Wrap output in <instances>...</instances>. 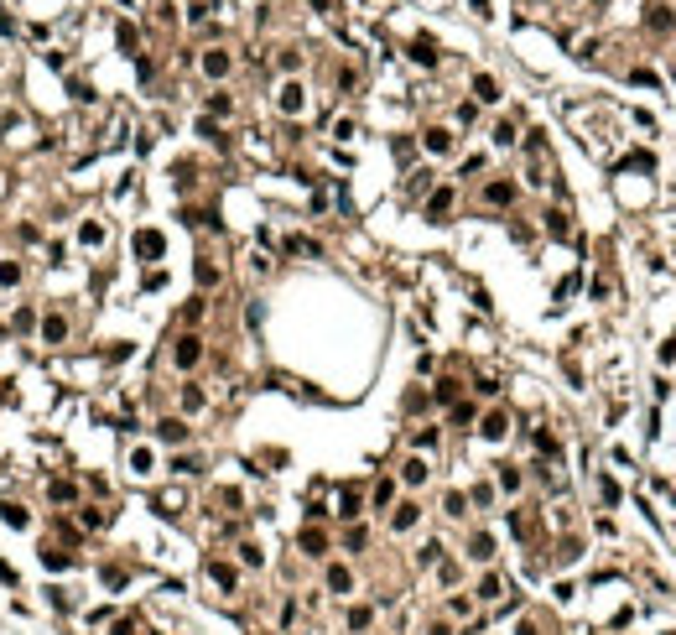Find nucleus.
Masks as SVG:
<instances>
[{
    "instance_id": "4468645a",
    "label": "nucleus",
    "mask_w": 676,
    "mask_h": 635,
    "mask_svg": "<svg viewBox=\"0 0 676 635\" xmlns=\"http://www.w3.org/2000/svg\"><path fill=\"white\" fill-rule=\"evenodd\" d=\"M416 521H421V505H416V500H406V505H395V515H390V532H411Z\"/></svg>"
},
{
    "instance_id": "a19ab883",
    "label": "nucleus",
    "mask_w": 676,
    "mask_h": 635,
    "mask_svg": "<svg viewBox=\"0 0 676 635\" xmlns=\"http://www.w3.org/2000/svg\"><path fill=\"white\" fill-rule=\"evenodd\" d=\"M437 558H442V547H437V541H427V547H421V558H416V562H421V567H432Z\"/></svg>"
},
{
    "instance_id": "ea45409f",
    "label": "nucleus",
    "mask_w": 676,
    "mask_h": 635,
    "mask_svg": "<svg viewBox=\"0 0 676 635\" xmlns=\"http://www.w3.org/2000/svg\"><path fill=\"white\" fill-rule=\"evenodd\" d=\"M198 318H203V297H193L188 308H182V323H198Z\"/></svg>"
},
{
    "instance_id": "dca6fc26",
    "label": "nucleus",
    "mask_w": 676,
    "mask_h": 635,
    "mask_svg": "<svg viewBox=\"0 0 676 635\" xmlns=\"http://www.w3.org/2000/svg\"><path fill=\"white\" fill-rule=\"evenodd\" d=\"M21 276H26V266H21V260L0 256V292H11V287H21Z\"/></svg>"
},
{
    "instance_id": "7ed1b4c3",
    "label": "nucleus",
    "mask_w": 676,
    "mask_h": 635,
    "mask_svg": "<svg viewBox=\"0 0 676 635\" xmlns=\"http://www.w3.org/2000/svg\"><path fill=\"white\" fill-rule=\"evenodd\" d=\"M484 203H489V208H510V203H515V182H510V177L484 182Z\"/></svg>"
},
{
    "instance_id": "20e7f679",
    "label": "nucleus",
    "mask_w": 676,
    "mask_h": 635,
    "mask_svg": "<svg viewBox=\"0 0 676 635\" xmlns=\"http://www.w3.org/2000/svg\"><path fill=\"white\" fill-rule=\"evenodd\" d=\"M421 146H427L432 156H447V151L458 146V136H453V130H447V125H432L427 136H421Z\"/></svg>"
},
{
    "instance_id": "473e14b6",
    "label": "nucleus",
    "mask_w": 676,
    "mask_h": 635,
    "mask_svg": "<svg viewBox=\"0 0 676 635\" xmlns=\"http://www.w3.org/2000/svg\"><path fill=\"white\" fill-rule=\"evenodd\" d=\"M364 541H369V532H364V526H349V532H343V547H349V552H359Z\"/></svg>"
},
{
    "instance_id": "7c9ffc66",
    "label": "nucleus",
    "mask_w": 676,
    "mask_h": 635,
    "mask_svg": "<svg viewBox=\"0 0 676 635\" xmlns=\"http://www.w3.org/2000/svg\"><path fill=\"white\" fill-rule=\"evenodd\" d=\"M130 474H151V448H130Z\"/></svg>"
},
{
    "instance_id": "58836bf2",
    "label": "nucleus",
    "mask_w": 676,
    "mask_h": 635,
    "mask_svg": "<svg viewBox=\"0 0 676 635\" xmlns=\"http://www.w3.org/2000/svg\"><path fill=\"white\" fill-rule=\"evenodd\" d=\"M47 604H52V610H63V615L73 610V599H68V593H63V589H47Z\"/></svg>"
},
{
    "instance_id": "c03bdc74",
    "label": "nucleus",
    "mask_w": 676,
    "mask_h": 635,
    "mask_svg": "<svg viewBox=\"0 0 676 635\" xmlns=\"http://www.w3.org/2000/svg\"><path fill=\"white\" fill-rule=\"evenodd\" d=\"M453 422H473V401H453Z\"/></svg>"
},
{
    "instance_id": "c9c22d12",
    "label": "nucleus",
    "mask_w": 676,
    "mask_h": 635,
    "mask_svg": "<svg viewBox=\"0 0 676 635\" xmlns=\"http://www.w3.org/2000/svg\"><path fill=\"white\" fill-rule=\"evenodd\" d=\"M495 146H515V125H510V120L495 125Z\"/></svg>"
},
{
    "instance_id": "412c9836",
    "label": "nucleus",
    "mask_w": 676,
    "mask_h": 635,
    "mask_svg": "<svg viewBox=\"0 0 676 635\" xmlns=\"http://www.w3.org/2000/svg\"><path fill=\"white\" fill-rule=\"evenodd\" d=\"M276 104H281V110H286V115H297V110H302V104H307V89H302V84H286V89H281V94H276Z\"/></svg>"
},
{
    "instance_id": "6ab92c4d",
    "label": "nucleus",
    "mask_w": 676,
    "mask_h": 635,
    "mask_svg": "<svg viewBox=\"0 0 676 635\" xmlns=\"http://www.w3.org/2000/svg\"><path fill=\"white\" fill-rule=\"evenodd\" d=\"M47 500H52V505H73V500H78V484H73V479H52V484H47Z\"/></svg>"
},
{
    "instance_id": "f03ea898",
    "label": "nucleus",
    "mask_w": 676,
    "mask_h": 635,
    "mask_svg": "<svg viewBox=\"0 0 676 635\" xmlns=\"http://www.w3.org/2000/svg\"><path fill=\"white\" fill-rule=\"evenodd\" d=\"M37 334H42V344H52V349H58V344H68V318L63 313H42V323H37Z\"/></svg>"
},
{
    "instance_id": "a18cd8bd",
    "label": "nucleus",
    "mask_w": 676,
    "mask_h": 635,
    "mask_svg": "<svg viewBox=\"0 0 676 635\" xmlns=\"http://www.w3.org/2000/svg\"><path fill=\"white\" fill-rule=\"evenodd\" d=\"M468 500H473V505H489V500H495V489H489V484H473Z\"/></svg>"
},
{
    "instance_id": "f8f14e48",
    "label": "nucleus",
    "mask_w": 676,
    "mask_h": 635,
    "mask_svg": "<svg viewBox=\"0 0 676 635\" xmlns=\"http://www.w3.org/2000/svg\"><path fill=\"white\" fill-rule=\"evenodd\" d=\"M473 99H479V104H499V99H505V94H499V78L495 73H479V78H473Z\"/></svg>"
},
{
    "instance_id": "6e6552de",
    "label": "nucleus",
    "mask_w": 676,
    "mask_h": 635,
    "mask_svg": "<svg viewBox=\"0 0 676 635\" xmlns=\"http://www.w3.org/2000/svg\"><path fill=\"white\" fill-rule=\"evenodd\" d=\"M505 432H510V417H505V412H484V417H479V438L499 443Z\"/></svg>"
},
{
    "instance_id": "0eeeda50",
    "label": "nucleus",
    "mask_w": 676,
    "mask_h": 635,
    "mask_svg": "<svg viewBox=\"0 0 676 635\" xmlns=\"http://www.w3.org/2000/svg\"><path fill=\"white\" fill-rule=\"evenodd\" d=\"M229 68H234V58H229L224 47H208V52H203V73H208V78H229Z\"/></svg>"
},
{
    "instance_id": "37998d69",
    "label": "nucleus",
    "mask_w": 676,
    "mask_h": 635,
    "mask_svg": "<svg viewBox=\"0 0 676 635\" xmlns=\"http://www.w3.org/2000/svg\"><path fill=\"white\" fill-rule=\"evenodd\" d=\"M547 230H551V234H567V214H556V208H551V214H547Z\"/></svg>"
},
{
    "instance_id": "a878e982",
    "label": "nucleus",
    "mask_w": 676,
    "mask_h": 635,
    "mask_svg": "<svg viewBox=\"0 0 676 635\" xmlns=\"http://www.w3.org/2000/svg\"><path fill=\"white\" fill-rule=\"evenodd\" d=\"M37 323H42V318H37L32 308H26V302H21V308H16V313H11V328H21V334H32V328H37Z\"/></svg>"
},
{
    "instance_id": "9b49d317",
    "label": "nucleus",
    "mask_w": 676,
    "mask_h": 635,
    "mask_svg": "<svg viewBox=\"0 0 676 635\" xmlns=\"http://www.w3.org/2000/svg\"><path fill=\"white\" fill-rule=\"evenodd\" d=\"M297 547L307 552V558H323L328 552V532H317V526H302V536H297Z\"/></svg>"
},
{
    "instance_id": "1a4fd4ad",
    "label": "nucleus",
    "mask_w": 676,
    "mask_h": 635,
    "mask_svg": "<svg viewBox=\"0 0 676 635\" xmlns=\"http://www.w3.org/2000/svg\"><path fill=\"white\" fill-rule=\"evenodd\" d=\"M323 584H328V593H354V573H349L343 562H328Z\"/></svg>"
},
{
    "instance_id": "4be33fe9",
    "label": "nucleus",
    "mask_w": 676,
    "mask_h": 635,
    "mask_svg": "<svg viewBox=\"0 0 676 635\" xmlns=\"http://www.w3.org/2000/svg\"><path fill=\"white\" fill-rule=\"evenodd\" d=\"M499 593H505V584H499V573H484V578H479V589H473V599H479V604H495Z\"/></svg>"
},
{
    "instance_id": "cd10ccee",
    "label": "nucleus",
    "mask_w": 676,
    "mask_h": 635,
    "mask_svg": "<svg viewBox=\"0 0 676 635\" xmlns=\"http://www.w3.org/2000/svg\"><path fill=\"white\" fill-rule=\"evenodd\" d=\"M203 386H182V412H203Z\"/></svg>"
},
{
    "instance_id": "8fccbe9b",
    "label": "nucleus",
    "mask_w": 676,
    "mask_h": 635,
    "mask_svg": "<svg viewBox=\"0 0 676 635\" xmlns=\"http://www.w3.org/2000/svg\"><path fill=\"white\" fill-rule=\"evenodd\" d=\"M427 635H453V630H447V625H432V630H427Z\"/></svg>"
},
{
    "instance_id": "2f4dec72",
    "label": "nucleus",
    "mask_w": 676,
    "mask_h": 635,
    "mask_svg": "<svg viewBox=\"0 0 676 635\" xmlns=\"http://www.w3.org/2000/svg\"><path fill=\"white\" fill-rule=\"evenodd\" d=\"M369 620H375L369 604H354V610H349V630H369Z\"/></svg>"
},
{
    "instance_id": "de8ad7c7",
    "label": "nucleus",
    "mask_w": 676,
    "mask_h": 635,
    "mask_svg": "<svg viewBox=\"0 0 676 635\" xmlns=\"http://www.w3.org/2000/svg\"><path fill=\"white\" fill-rule=\"evenodd\" d=\"M416 448H437V427H421L416 432Z\"/></svg>"
},
{
    "instance_id": "f257e3e1",
    "label": "nucleus",
    "mask_w": 676,
    "mask_h": 635,
    "mask_svg": "<svg viewBox=\"0 0 676 635\" xmlns=\"http://www.w3.org/2000/svg\"><path fill=\"white\" fill-rule=\"evenodd\" d=\"M198 360H203V339H198V334H182L177 344H172V365H177V370H193Z\"/></svg>"
},
{
    "instance_id": "5701e85b",
    "label": "nucleus",
    "mask_w": 676,
    "mask_h": 635,
    "mask_svg": "<svg viewBox=\"0 0 676 635\" xmlns=\"http://www.w3.org/2000/svg\"><path fill=\"white\" fill-rule=\"evenodd\" d=\"M136 256L156 260V256H162V234H156V230H141V234H136Z\"/></svg>"
},
{
    "instance_id": "9d476101",
    "label": "nucleus",
    "mask_w": 676,
    "mask_h": 635,
    "mask_svg": "<svg viewBox=\"0 0 676 635\" xmlns=\"http://www.w3.org/2000/svg\"><path fill=\"white\" fill-rule=\"evenodd\" d=\"M156 438H162V443H172V448H177V443H188V422H182V417H162V422H156Z\"/></svg>"
},
{
    "instance_id": "09e8293b",
    "label": "nucleus",
    "mask_w": 676,
    "mask_h": 635,
    "mask_svg": "<svg viewBox=\"0 0 676 635\" xmlns=\"http://www.w3.org/2000/svg\"><path fill=\"white\" fill-rule=\"evenodd\" d=\"M0 584H6V589H16V567H11V562H0Z\"/></svg>"
},
{
    "instance_id": "a211bd4d",
    "label": "nucleus",
    "mask_w": 676,
    "mask_h": 635,
    "mask_svg": "<svg viewBox=\"0 0 676 635\" xmlns=\"http://www.w3.org/2000/svg\"><path fill=\"white\" fill-rule=\"evenodd\" d=\"M427 458H406V464H401V484H411V489H416V484H427Z\"/></svg>"
},
{
    "instance_id": "423d86ee",
    "label": "nucleus",
    "mask_w": 676,
    "mask_h": 635,
    "mask_svg": "<svg viewBox=\"0 0 676 635\" xmlns=\"http://www.w3.org/2000/svg\"><path fill=\"white\" fill-rule=\"evenodd\" d=\"M453 198H458L453 188H432V198H427V219H432V224H442L447 214H453Z\"/></svg>"
},
{
    "instance_id": "ddd939ff",
    "label": "nucleus",
    "mask_w": 676,
    "mask_h": 635,
    "mask_svg": "<svg viewBox=\"0 0 676 635\" xmlns=\"http://www.w3.org/2000/svg\"><path fill=\"white\" fill-rule=\"evenodd\" d=\"M0 521L16 526V532H26V526H32V510H26L21 500H6V505H0Z\"/></svg>"
},
{
    "instance_id": "39448f33",
    "label": "nucleus",
    "mask_w": 676,
    "mask_h": 635,
    "mask_svg": "<svg viewBox=\"0 0 676 635\" xmlns=\"http://www.w3.org/2000/svg\"><path fill=\"white\" fill-rule=\"evenodd\" d=\"M645 26H651V32H671V26H676V11L666 6V0H651V6H645Z\"/></svg>"
},
{
    "instance_id": "4c0bfd02",
    "label": "nucleus",
    "mask_w": 676,
    "mask_h": 635,
    "mask_svg": "<svg viewBox=\"0 0 676 635\" xmlns=\"http://www.w3.org/2000/svg\"><path fill=\"white\" fill-rule=\"evenodd\" d=\"M198 282H203V287L219 282V266H214V260H198Z\"/></svg>"
},
{
    "instance_id": "3c124183",
    "label": "nucleus",
    "mask_w": 676,
    "mask_h": 635,
    "mask_svg": "<svg viewBox=\"0 0 676 635\" xmlns=\"http://www.w3.org/2000/svg\"><path fill=\"white\" fill-rule=\"evenodd\" d=\"M312 6H317V11H328V0H312Z\"/></svg>"
},
{
    "instance_id": "393cba45",
    "label": "nucleus",
    "mask_w": 676,
    "mask_h": 635,
    "mask_svg": "<svg viewBox=\"0 0 676 635\" xmlns=\"http://www.w3.org/2000/svg\"><path fill=\"white\" fill-rule=\"evenodd\" d=\"M42 562H47V567H58V573H63V567L73 562V552H63L58 541H47V547H42Z\"/></svg>"
},
{
    "instance_id": "f704fd0d",
    "label": "nucleus",
    "mask_w": 676,
    "mask_h": 635,
    "mask_svg": "<svg viewBox=\"0 0 676 635\" xmlns=\"http://www.w3.org/2000/svg\"><path fill=\"white\" fill-rule=\"evenodd\" d=\"M78 240H84V245H99V240H104V224H94V219H89L84 230H78Z\"/></svg>"
},
{
    "instance_id": "2eb2a0df",
    "label": "nucleus",
    "mask_w": 676,
    "mask_h": 635,
    "mask_svg": "<svg viewBox=\"0 0 676 635\" xmlns=\"http://www.w3.org/2000/svg\"><path fill=\"white\" fill-rule=\"evenodd\" d=\"M208 578H214V584H219L224 593H234V589H240V573H234V567H229V562H219V558H214V562H208Z\"/></svg>"
},
{
    "instance_id": "bb28decb",
    "label": "nucleus",
    "mask_w": 676,
    "mask_h": 635,
    "mask_svg": "<svg viewBox=\"0 0 676 635\" xmlns=\"http://www.w3.org/2000/svg\"><path fill=\"white\" fill-rule=\"evenodd\" d=\"M78 521H84L89 532H104V526H110V515H104L99 505H84V510H78Z\"/></svg>"
},
{
    "instance_id": "c85d7f7f",
    "label": "nucleus",
    "mask_w": 676,
    "mask_h": 635,
    "mask_svg": "<svg viewBox=\"0 0 676 635\" xmlns=\"http://www.w3.org/2000/svg\"><path fill=\"white\" fill-rule=\"evenodd\" d=\"M442 510H447V515H463V510H468V495H463V489H447V495H442Z\"/></svg>"
},
{
    "instance_id": "79ce46f5",
    "label": "nucleus",
    "mask_w": 676,
    "mask_h": 635,
    "mask_svg": "<svg viewBox=\"0 0 676 635\" xmlns=\"http://www.w3.org/2000/svg\"><path fill=\"white\" fill-rule=\"evenodd\" d=\"M208 110H214V115H229L234 99H229V94H214V99H208Z\"/></svg>"
},
{
    "instance_id": "49530a36",
    "label": "nucleus",
    "mask_w": 676,
    "mask_h": 635,
    "mask_svg": "<svg viewBox=\"0 0 676 635\" xmlns=\"http://www.w3.org/2000/svg\"><path fill=\"white\" fill-rule=\"evenodd\" d=\"M240 558H245L250 567H260V547H255V541H245V547H240Z\"/></svg>"
},
{
    "instance_id": "f3484780",
    "label": "nucleus",
    "mask_w": 676,
    "mask_h": 635,
    "mask_svg": "<svg viewBox=\"0 0 676 635\" xmlns=\"http://www.w3.org/2000/svg\"><path fill=\"white\" fill-rule=\"evenodd\" d=\"M411 63H421V68H437V42H432V37H416V42H411Z\"/></svg>"
},
{
    "instance_id": "72a5a7b5",
    "label": "nucleus",
    "mask_w": 676,
    "mask_h": 635,
    "mask_svg": "<svg viewBox=\"0 0 676 635\" xmlns=\"http://www.w3.org/2000/svg\"><path fill=\"white\" fill-rule=\"evenodd\" d=\"M499 489H521V469L515 464H499Z\"/></svg>"
},
{
    "instance_id": "c756f323",
    "label": "nucleus",
    "mask_w": 676,
    "mask_h": 635,
    "mask_svg": "<svg viewBox=\"0 0 676 635\" xmlns=\"http://www.w3.org/2000/svg\"><path fill=\"white\" fill-rule=\"evenodd\" d=\"M432 401H442V406H453V401H458V380H437V391H432Z\"/></svg>"
},
{
    "instance_id": "aec40b11",
    "label": "nucleus",
    "mask_w": 676,
    "mask_h": 635,
    "mask_svg": "<svg viewBox=\"0 0 676 635\" xmlns=\"http://www.w3.org/2000/svg\"><path fill=\"white\" fill-rule=\"evenodd\" d=\"M468 558H473V562H489V558H495V536H489V532H473V536H468Z\"/></svg>"
},
{
    "instance_id": "b1692460",
    "label": "nucleus",
    "mask_w": 676,
    "mask_h": 635,
    "mask_svg": "<svg viewBox=\"0 0 676 635\" xmlns=\"http://www.w3.org/2000/svg\"><path fill=\"white\" fill-rule=\"evenodd\" d=\"M369 505H375V510H390V505H395V479H380L375 489H369Z\"/></svg>"
},
{
    "instance_id": "e433bc0d",
    "label": "nucleus",
    "mask_w": 676,
    "mask_h": 635,
    "mask_svg": "<svg viewBox=\"0 0 676 635\" xmlns=\"http://www.w3.org/2000/svg\"><path fill=\"white\" fill-rule=\"evenodd\" d=\"M172 469H177V474H198V469H203V464H198V458H193V453H177V458H172Z\"/></svg>"
}]
</instances>
